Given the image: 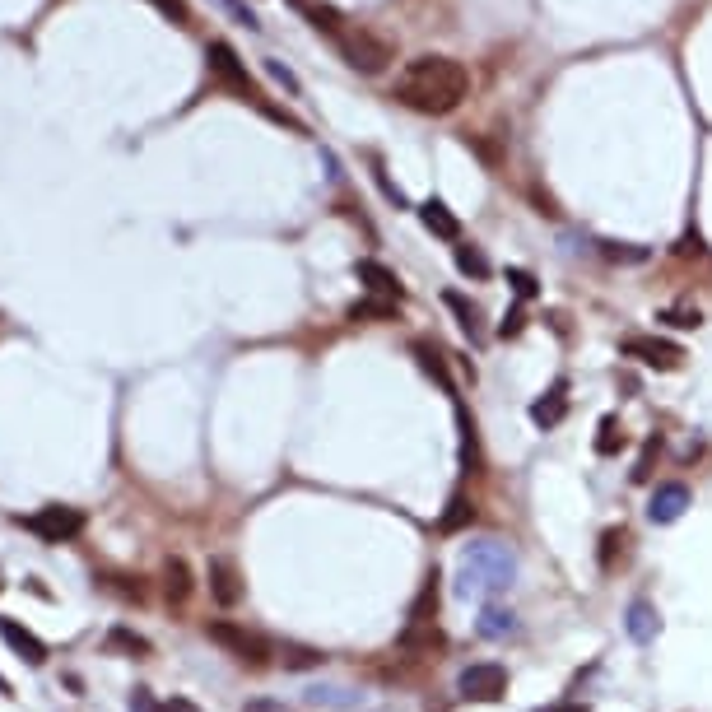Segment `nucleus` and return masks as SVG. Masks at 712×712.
<instances>
[{
    "mask_svg": "<svg viewBox=\"0 0 712 712\" xmlns=\"http://www.w3.org/2000/svg\"><path fill=\"white\" fill-rule=\"evenodd\" d=\"M540 712H587V708H578V703H554V708H540Z\"/></svg>",
    "mask_w": 712,
    "mask_h": 712,
    "instance_id": "obj_34",
    "label": "nucleus"
},
{
    "mask_svg": "<svg viewBox=\"0 0 712 712\" xmlns=\"http://www.w3.org/2000/svg\"><path fill=\"white\" fill-rule=\"evenodd\" d=\"M0 638H5V643H10L14 652H19V657L28 661V666H42V661H47V643H42L38 633H28L24 624H19V619L0 615Z\"/></svg>",
    "mask_w": 712,
    "mask_h": 712,
    "instance_id": "obj_11",
    "label": "nucleus"
},
{
    "mask_svg": "<svg viewBox=\"0 0 712 712\" xmlns=\"http://www.w3.org/2000/svg\"><path fill=\"white\" fill-rule=\"evenodd\" d=\"M615 545H624V531H605L601 536V568L615 564Z\"/></svg>",
    "mask_w": 712,
    "mask_h": 712,
    "instance_id": "obj_27",
    "label": "nucleus"
},
{
    "mask_svg": "<svg viewBox=\"0 0 712 712\" xmlns=\"http://www.w3.org/2000/svg\"><path fill=\"white\" fill-rule=\"evenodd\" d=\"M568 415V396H564V382L559 387H550V396H540L536 405H531V419H536L540 429H554L559 419Z\"/></svg>",
    "mask_w": 712,
    "mask_h": 712,
    "instance_id": "obj_15",
    "label": "nucleus"
},
{
    "mask_svg": "<svg viewBox=\"0 0 712 712\" xmlns=\"http://www.w3.org/2000/svg\"><path fill=\"white\" fill-rule=\"evenodd\" d=\"M280 657L289 671H312V666H322V652L317 647H298V643H284L280 647Z\"/></svg>",
    "mask_w": 712,
    "mask_h": 712,
    "instance_id": "obj_18",
    "label": "nucleus"
},
{
    "mask_svg": "<svg viewBox=\"0 0 712 712\" xmlns=\"http://www.w3.org/2000/svg\"><path fill=\"white\" fill-rule=\"evenodd\" d=\"M419 219H424V229L438 233V238H447V242H452V238L461 233L457 215H452V210H447L443 201H424V205H419Z\"/></svg>",
    "mask_w": 712,
    "mask_h": 712,
    "instance_id": "obj_14",
    "label": "nucleus"
},
{
    "mask_svg": "<svg viewBox=\"0 0 712 712\" xmlns=\"http://www.w3.org/2000/svg\"><path fill=\"white\" fill-rule=\"evenodd\" d=\"M205 578H210V596L219 605H238L242 601V578H238V564H233L229 554H215L210 568H205Z\"/></svg>",
    "mask_w": 712,
    "mask_h": 712,
    "instance_id": "obj_8",
    "label": "nucleus"
},
{
    "mask_svg": "<svg viewBox=\"0 0 712 712\" xmlns=\"http://www.w3.org/2000/svg\"><path fill=\"white\" fill-rule=\"evenodd\" d=\"M205 56H210V70H215V75H224V80H229L242 98H261V94H256V84L247 80V70L238 66V56H233L229 42H210V52H205Z\"/></svg>",
    "mask_w": 712,
    "mask_h": 712,
    "instance_id": "obj_9",
    "label": "nucleus"
},
{
    "mask_svg": "<svg viewBox=\"0 0 712 712\" xmlns=\"http://www.w3.org/2000/svg\"><path fill=\"white\" fill-rule=\"evenodd\" d=\"M471 94V70L452 61V56H415L405 61V70L396 75V98L405 108L443 117V112L461 108V98Z\"/></svg>",
    "mask_w": 712,
    "mask_h": 712,
    "instance_id": "obj_1",
    "label": "nucleus"
},
{
    "mask_svg": "<svg viewBox=\"0 0 712 712\" xmlns=\"http://www.w3.org/2000/svg\"><path fill=\"white\" fill-rule=\"evenodd\" d=\"M163 596L173 605H182L191 596V568H187V559H168L163 564Z\"/></svg>",
    "mask_w": 712,
    "mask_h": 712,
    "instance_id": "obj_16",
    "label": "nucleus"
},
{
    "mask_svg": "<svg viewBox=\"0 0 712 712\" xmlns=\"http://www.w3.org/2000/svg\"><path fill=\"white\" fill-rule=\"evenodd\" d=\"M685 508H689V489L671 480V484H657V494H652V503H647V517L666 526V522H680Z\"/></svg>",
    "mask_w": 712,
    "mask_h": 712,
    "instance_id": "obj_10",
    "label": "nucleus"
},
{
    "mask_svg": "<svg viewBox=\"0 0 712 712\" xmlns=\"http://www.w3.org/2000/svg\"><path fill=\"white\" fill-rule=\"evenodd\" d=\"M266 70H270V80H280L284 89H289V94H298V80H294V75H289V70L280 66V61H266Z\"/></svg>",
    "mask_w": 712,
    "mask_h": 712,
    "instance_id": "obj_30",
    "label": "nucleus"
},
{
    "mask_svg": "<svg viewBox=\"0 0 712 712\" xmlns=\"http://www.w3.org/2000/svg\"><path fill=\"white\" fill-rule=\"evenodd\" d=\"M205 638L210 643H219L229 657L247 661V666H266L270 661V643L261 638V633L242 629V624H233V619H215V624H205Z\"/></svg>",
    "mask_w": 712,
    "mask_h": 712,
    "instance_id": "obj_3",
    "label": "nucleus"
},
{
    "mask_svg": "<svg viewBox=\"0 0 712 712\" xmlns=\"http://www.w3.org/2000/svg\"><path fill=\"white\" fill-rule=\"evenodd\" d=\"M415 354H419V368H424L429 377H438V382H443V387L452 391V382H447V368H443V359H438V354H433L429 345H424V340H415Z\"/></svg>",
    "mask_w": 712,
    "mask_h": 712,
    "instance_id": "obj_23",
    "label": "nucleus"
},
{
    "mask_svg": "<svg viewBox=\"0 0 712 712\" xmlns=\"http://www.w3.org/2000/svg\"><path fill=\"white\" fill-rule=\"evenodd\" d=\"M447 308L461 317V326H466V336H475V308H466V298L461 294H447Z\"/></svg>",
    "mask_w": 712,
    "mask_h": 712,
    "instance_id": "obj_25",
    "label": "nucleus"
},
{
    "mask_svg": "<svg viewBox=\"0 0 712 712\" xmlns=\"http://www.w3.org/2000/svg\"><path fill=\"white\" fill-rule=\"evenodd\" d=\"M0 694H10V685H5V675H0Z\"/></svg>",
    "mask_w": 712,
    "mask_h": 712,
    "instance_id": "obj_36",
    "label": "nucleus"
},
{
    "mask_svg": "<svg viewBox=\"0 0 712 712\" xmlns=\"http://www.w3.org/2000/svg\"><path fill=\"white\" fill-rule=\"evenodd\" d=\"M508 280L517 284V298H531V294H536V280H531L526 270H508Z\"/></svg>",
    "mask_w": 712,
    "mask_h": 712,
    "instance_id": "obj_29",
    "label": "nucleus"
},
{
    "mask_svg": "<svg viewBox=\"0 0 712 712\" xmlns=\"http://www.w3.org/2000/svg\"><path fill=\"white\" fill-rule=\"evenodd\" d=\"M163 712H201V708H196L191 699H168L163 703Z\"/></svg>",
    "mask_w": 712,
    "mask_h": 712,
    "instance_id": "obj_31",
    "label": "nucleus"
},
{
    "mask_svg": "<svg viewBox=\"0 0 712 712\" xmlns=\"http://www.w3.org/2000/svg\"><path fill=\"white\" fill-rule=\"evenodd\" d=\"M624 629H629L633 643H652V638H657V629H661V619H657V610H652L647 601H633L629 605V619H624Z\"/></svg>",
    "mask_w": 712,
    "mask_h": 712,
    "instance_id": "obj_13",
    "label": "nucleus"
},
{
    "mask_svg": "<svg viewBox=\"0 0 712 712\" xmlns=\"http://www.w3.org/2000/svg\"><path fill=\"white\" fill-rule=\"evenodd\" d=\"M24 526L33 531V536L47 540V545H61V540H75L84 531V512L80 508H66V503H47V508L33 512Z\"/></svg>",
    "mask_w": 712,
    "mask_h": 712,
    "instance_id": "obj_4",
    "label": "nucleus"
},
{
    "mask_svg": "<svg viewBox=\"0 0 712 712\" xmlns=\"http://www.w3.org/2000/svg\"><path fill=\"white\" fill-rule=\"evenodd\" d=\"M224 5H229V10L238 14V19H242V24H247V28H256V14H252V10H242L238 0H224Z\"/></svg>",
    "mask_w": 712,
    "mask_h": 712,
    "instance_id": "obj_32",
    "label": "nucleus"
},
{
    "mask_svg": "<svg viewBox=\"0 0 712 712\" xmlns=\"http://www.w3.org/2000/svg\"><path fill=\"white\" fill-rule=\"evenodd\" d=\"M126 712H163V703L149 694V689H135L131 703H126Z\"/></svg>",
    "mask_w": 712,
    "mask_h": 712,
    "instance_id": "obj_26",
    "label": "nucleus"
},
{
    "mask_svg": "<svg viewBox=\"0 0 712 712\" xmlns=\"http://www.w3.org/2000/svg\"><path fill=\"white\" fill-rule=\"evenodd\" d=\"M336 42H340V52L350 56V66L363 70V75H377V70L391 61V47H387V42H377L373 33H363V28H359V33H354V28H345Z\"/></svg>",
    "mask_w": 712,
    "mask_h": 712,
    "instance_id": "obj_6",
    "label": "nucleus"
},
{
    "mask_svg": "<svg viewBox=\"0 0 712 712\" xmlns=\"http://www.w3.org/2000/svg\"><path fill=\"white\" fill-rule=\"evenodd\" d=\"M619 447H624V433H619L615 415H605L601 419V438H596V452H601V457H615Z\"/></svg>",
    "mask_w": 712,
    "mask_h": 712,
    "instance_id": "obj_22",
    "label": "nucleus"
},
{
    "mask_svg": "<svg viewBox=\"0 0 712 712\" xmlns=\"http://www.w3.org/2000/svg\"><path fill=\"white\" fill-rule=\"evenodd\" d=\"M359 280H368V289L382 298H391V303H401V284H396V275H391L387 266H377V261H359Z\"/></svg>",
    "mask_w": 712,
    "mask_h": 712,
    "instance_id": "obj_17",
    "label": "nucleus"
},
{
    "mask_svg": "<svg viewBox=\"0 0 712 712\" xmlns=\"http://www.w3.org/2000/svg\"><path fill=\"white\" fill-rule=\"evenodd\" d=\"M517 582V554L503 540H475L457 559V596L466 601H489V596L508 592Z\"/></svg>",
    "mask_w": 712,
    "mask_h": 712,
    "instance_id": "obj_2",
    "label": "nucleus"
},
{
    "mask_svg": "<svg viewBox=\"0 0 712 712\" xmlns=\"http://www.w3.org/2000/svg\"><path fill=\"white\" fill-rule=\"evenodd\" d=\"M475 633L480 638H489V643H498V638H512L517 633V615L512 610H503V605H484L480 624H475Z\"/></svg>",
    "mask_w": 712,
    "mask_h": 712,
    "instance_id": "obj_12",
    "label": "nucleus"
},
{
    "mask_svg": "<svg viewBox=\"0 0 712 712\" xmlns=\"http://www.w3.org/2000/svg\"><path fill=\"white\" fill-rule=\"evenodd\" d=\"M108 647H112V652H131V657H145V652H149V638H140V633H131V629H121V624H117V629L108 633Z\"/></svg>",
    "mask_w": 712,
    "mask_h": 712,
    "instance_id": "obj_20",
    "label": "nucleus"
},
{
    "mask_svg": "<svg viewBox=\"0 0 712 712\" xmlns=\"http://www.w3.org/2000/svg\"><path fill=\"white\" fill-rule=\"evenodd\" d=\"M247 712H280V708H275V703H252Z\"/></svg>",
    "mask_w": 712,
    "mask_h": 712,
    "instance_id": "obj_35",
    "label": "nucleus"
},
{
    "mask_svg": "<svg viewBox=\"0 0 712 712\" xmlns=\"http://www.w3.org/2000/svg\"><path fill=\"white\" fill-rule=\"evenodd\" d=\"M457 266L466 270V275H489V261H484L475 247H457Z\"/></svg>",
    "mask_w": 712,
    "mask_h": 712,
    "instance_id": "obj_24",
    "label": "nucleus"
},
{
    "mask_svg": "<svg viewBox=\"0 0 712 712\" xmlns=\"http://www.w3.org/2000/svg\"><path fill=\"white\" fill-rule=\"evenodd\" d=\"M624 354L629 359H643L647 368H661V373H671V368H680V345H671V340H652V336H629L624 340Z\"/></svg>",
    "mask_w": 712,
    "mask_h": 712,
    "instance_id": "obj_7",
    "label": "nucleus"
},
{
    "mask_svg": "<svg viewBox=\"0 0 712 712\" xmlns=\"http://www.w3.org/2000/svg\"><path fill=\"white\" fill-rule=\"evenodd\" d=\"M666 322H675V326H699V312H671Z\"/></svg>",
    "mask_w": 712,
    "mask_h": 712,
    "instance_id": "obj_33",
    "label": "nucleus"
},
{
    "mask_svg": "<svg viewBox=\"0 0 712 712\" xmlns=\"http://www.w3.org/2000/svg\"><path fill=\"white\" fill-rule=\"evenodd\" d=\"M457 689L475 703H498L508 694V671H503L498 661H480V666H466V671H461Z\"/></svg>",
    "mask_w": 712,
    "mask_h": 712,
    "instance_id": "obj_5",
    "label": "nucleus"
},
{
    "mask_svg": "<svg viewBox=\"0 0 712 712\" xmlns=\"http://www.w3.org/2000/svg\"><path fill=\"white\" fill-rule=\"evenodd\" d=\"M350 317L354 322H359V317H373V322H391V317H396V303H391V298H368V303H354L350 308Z\"/></svg>",
    "mask_w": 712,
    "mask_h": 712,
    "instance_id": "obj_21",
    "label": "nucleus"
},
{
    "mask_svg": "<svg viewBox=\"0 0 712 712\" xmlns=\"http://www.w3.org/2000/svg\"><path fill=\"white\" fill-rule=\"evenodd\" d=\"M466 522H475V503L466 494H457L452 503H447V512H443V522L438 526H443V531H461Z\"/></svg>",
    "mask_w": 712,
    "mask_h": 712,
    "instance_id": "obj_19",
    "label": "nucleus"
},
{
    "mask_svg": "<svg viewBox=\"0 0 712 712\" xmlns=\"http://www.w3.org/2000/svg\"><path fill=\"white\" fill-rule=\"evenodd\" d=\"M149 5H154V10H163L168 19H177V24H187V5H182V0H149Z\"/></svg>",
    "mask_w": 712,
    "mask_h": 712,
    "instance_id": "obj_28",
    "label": "nucleus"
}]
</instances>
